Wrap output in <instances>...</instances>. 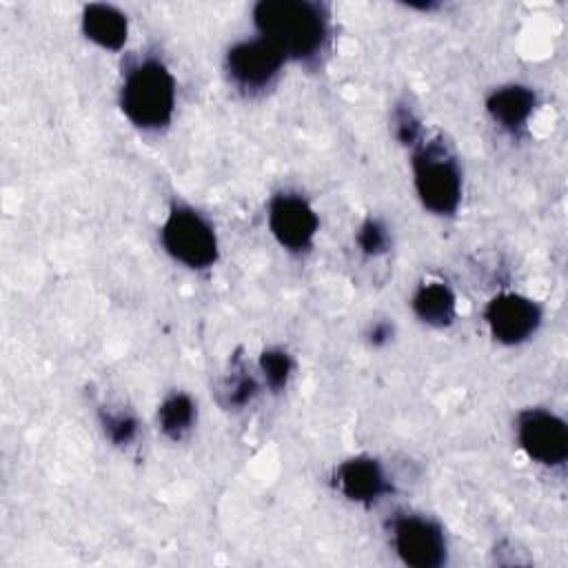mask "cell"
Returning <instances> with one entry per match:
<instances>
[{
    "instance_id": "obj_1",
    "label": "cell",
    "mask_w": 568,
    "mask_h": 568,
    "mask_svg": "<svg viewBox=\"0 0 568 568\" xmlns=\"http://www.w3.org/2000/svg\"><path fill=\"white\" fill-rule=\"evenodd\" d=\"M253 22L264 40L293 60L317 58L328 38V16L317 2L262 0L253 9Z\"/></svg>"
},
{
    "instance_id": "obj_2",
    "label": "cell",
    "mask_w": 568,
    "mask_h": 568,
    "mask_svg": "<svg viewBox=\"0 0 568 568\" xmlns=\"http://www.w3.org/2000/svg\"><path fill=\"white\" fill-rule=\"evenodd\" d=\"M120 106L131 124L144 131L166 126L175 109V78L158 58H144L126 69Z\"/></svg>"
},
{
    "instance_id": "obj_3",
    "label": "cell",
    "mask_w": 568,
    "mask_h": 568,
    "mask_svg": "<svg viewBox=\"0 0 568 568\" xmlns=\"http://www.w3.org/2000/svg\"><path fill=\"white\" fill-rule=\"evenodd\" d=\"M413 182L419 202L435 215H453L462 202V169L442 140L424 142L413 155Z\"/></svg>"
},
{
    "instance_id": "obj_4",
    "label": "cell",
    "mask_w": 568,
    "mask_h": 568,
    "mask_svg": "<svg viewBox=\"0 0 568 568\" xmlns=\"http://www.w3.org/2000/svg\"><path fill=\"white\" fill-rule=\"evenodd\" d=\"M160 242L180 264L202 271L217 262L220 246L211 222L186 204H173L162 222Z\"/></svg>"
},
{
    "instance_id": "obj_5",
    "label": "cell",
    "mask_w": 568,
    "mask_h": 568,
    "mask_svg": "<svg viewBox=\"0 0 568 568\" xmlns=\"http://www.w3.org/2000/svg\"><path fill=\"white\" fill-rule=\"evenodd\" d=\"M390 544L397 557L413 568H439L448 552L444 528L435 519L413 513L390 521Z\"/></svg>"
},
{
    "instance_id": "obj_6",
    "label": "cell",
    "mask_w": 568,
    "mask_h": 568,
    "mask_svg": "<svg viewBox=\"0 0 568 568\" xmlns=\"http://www.w3.org/2000/svg\"><path fill=\"white\" fill-rule=\"evenodd\" d=\"M517 442L541 466H561L568 457L566 422L546 408H526L517 415Z\"/></svg>"
},
{
    "instance_id": "obj_7",
    "label": "cell",
    "mask_w": 568,
    "mask_h": 568,
    "mask_svg": "<svg viewBox=\"0 0 568 568\" xmlns=\"http://www.w3.org/2000/svg\"><path fill=\"white\" fill-rule=\"evenodd\" d=\"M268 229L280 246L302 253L313 244L320 220L306 197L293 191H280L268 202Z\"/></svg>"
},
{
    "instance_id": "obj_8",
    "label": "cell",
    "mask_w": 568,
    "mask_h": 568,
    "mask_svg": "<svg viewBox=\"0 0 568 568\" xmlns=\"http://www.w3.org/2000/svg\"><path fill=\"white\" fill-rule=\"evenodd\" d=\"M284 53L262 36L240 40L226 51V73L231 82L246 91L266 89L284 64Z\"/></svg>"
},
{
    "instance_id": "obj_9",
    "label": "cell",
    "mask_w": 568,
    "mask_h": 568,
    "mask_svg": "<svg viewBox=\"0 0 568 568\" xmlns=\"http://www.w3.org/2000/svg\"><path fill=\"white\" fill-rule=\"evenodd\" d=\"M484 320L490 335L506 346H515L532 337L541 322V308L526 295L519 293H499L486 308Z\"/></svg>"
},
{
    "instance_id": "obj_10",
    "label": "cell",
    "mask_w": 568,
    "mask_h": 568,
    "mask_svg": "<svg viewBox=\"0 0 568 568\" xmlns=\"http://www.w3.org/2000/svg\"><path fill=\"white\" fill-rule=\"evenodd\" d=\"M335 488L351 501L371 506L377 499H382L386 493L393 490L390 479L384 470V466L368 455H357L344 459L335 468Z\"/></svg>"
},
{
    "instance_id": "obj_11",
    "label": "cell",
    "mask_w": 568,
    "mask_h": 568,
    "mask_svg": "<svg viewBox=\"0 0 568 568\" xmlns=\"http://www.w3.org/2000/svg\"><path fill=\"white\" fill-rule=\"evenodd\" d=\"M535 91L524 84H506L495 89L486 100V111L506 131H519L535 109Z\"/></svg>"
},
{
    "instance_id": "obj_12",
    "label": "cell",
    "mask_w": 568,
    "mask_h": 568,
    "mask_svg": "<svg viewBox=\"0 0 568 568\" xmlns=\"http://www.w3.org/2000/svg\"><path fill=\"white\" fill-rule=\"evenodd\" d=\"M82 31L93 44L118 51L126 42L129 22L120 9L102 2H91L82 11Z\"/></svg>"
},
{
    "instance_id": "obj_13",
    "label": "cell",
    "mask_w": 568,
    "mask_h": 568,
    "mask_svg": "<svg viewBox=\"0 0 568 568\" xmlns=\"http://www.w3.org/2000/svg\"><path fill=\"white\" fill-rule=\"evenodd\" d=\"M413 313L428 326L444 328L455 320L457 313V300L453 288L446 282H426L422 284L413 300H410Z\"/></svg>"
},
{
    "instance_id": "obj_14",
    "label": "cell",
    "mask_w": 568,
    "mask_h": 568,
    "mask_svg": "<svg viewBox=\"0 0 568 568\" xmlns=\"http://www.w3.org/2000/svg\"><path fill=\"white\" fill-rule=\"evenodd\" d=\"M193 422H195V404L186 393L169 395L158 408L160 430L173 442L182 439L191 430Z\"/></svg>"
},
{
    "instance_id": "obj_15",
    "label": "cell",
    "mask_w": 568,
    "mask_h": 568,
    "mask_svg": "<svg viewBox=\"0 0 568 568\" xmlns=\"http://www.w3.org/2000/svg\"><path fill=\"white\" fill-rule=\"evenodd\" d=\"M260 371L271 390H282L293 375V359L284 348H266L260 355Z\"/></svg>"
},
{
    "instance_id": "obj_16",
    "label": "cell",
    "mask_w": 568,
    "mask_h": 568,
    "mask_svg": "<svg viewBox=\"0 0 568 568\" xmlns=\"http://www.w3.org/2000/svg\"><path fill=\"white\" fill-rule=\"evenodd\" d=\"M257 393V382L253 379V375L246 373L244 366H240L237 371H233L224 384H222V402L231 408H242L246 404H251V399Z\"/></svg>"
},
{
    "instance_id": "obj_17",
    "label": "cell",
    "mask_w": 568,
    "mask_h": 568,
    "mask_svg": "<svg viewBox=\"0 0 568 568\" xmlns=\"http://www.w3.org/2000/svg\"><path fill=\"white\" fill-rule=\"evenodd\" d=\"M100 424L104 435L115 444V446H126L135 439L138 435V419L129 413H100Z\"/></svg>"
},
{
    "instance_id": "obj_18",
    "label": "cell",
    "mask_w": 568,
    "mask_h": 568,
    "mask_svg": "<svg viewBox=\"0 0 568 568\" xmlns=\"http://www.w3.org/2000/svg\"><path fill=\"white\" fill-rule=\"evenodd\" d=\"M357 244L362 248L364 255H382L388 251V244H390V237H388V229L375 220V217H368L359 231H357Z\"/></svg>"
},
{
    "instance_id": "obj_19",
    "label": "cell",
    "mask_w": 568,
    "mask_h": 568,
    "mask_svg": "<svg viewBox=\"0 0 568 568\" xmlns=\"http://www.w3.org/2000/svg\"><path fill=\"white\" fill-rule=\"evenodd\" d=\"M393 126H395V135L402 144H408V146L417 144L422 126H419V120H417V115L413 113L410 106L402 104L393 111Z\"/></svg>"
},
{
    "instance_id": "obj_20",
    "label": "cell",
    "mask_w": 568,
    "mask_h": 568,
    "mask_svg": "<svg viewBox=\"0 0 568 568\" xmlns=\"http://www.w3.org/2000/svg\"><path fill=\"white\" fill-rule=\"evenodd\" d=\"M390 335H393V326L388 322H377V324H373V328L368 333V339H371V344L382 346L390 339Z\"/></svg>"
}]
</instances>
